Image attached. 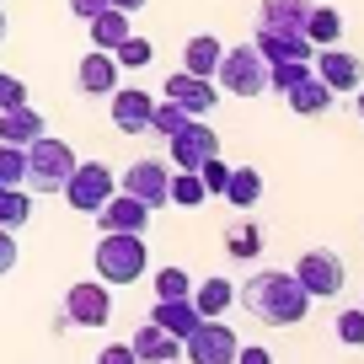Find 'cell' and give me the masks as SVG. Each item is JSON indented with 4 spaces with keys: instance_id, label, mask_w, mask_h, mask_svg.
<instances>
[{
    "instance_id": "obj_1",
    "label": "cell",
    "mask_w": 364,
    "mask_h": 364,
    "mask_svg": "<svg viewBox=\"0 0 364 364\" xmlns=\"http://www.w3.org/2000/svg\"><path fill=\"white\" fill-rule=\"evenodd\" d=\"M236 300L252 311L257 321H268V327H295V321H306L311 311V295L300 289L295 273H252L247 284L236 289Z\"/></svg>"
},
{
    "instance_id": "obj_2",
    "label": "cell",
    "mask_w": 364,
    "mask_h": 364,
    "mask_svg": "<svg viewBox=\"0 0 364 364\" xmlns=\"http://www.w3.org/2000/svg\"><path fill=\"white\" fill-rule=\"evenodd\" d=\"M145 236H129V230H102V241H97V279L102 284H134V279H145Z\"/></svg>"
},
{
    "instance_id": "obj_3",
    "label": "cell",
    "mask_w": 364,
    "mask_h": 364,
    "mask_svg": "<svg viewBox=\"0 0 364 364\" xmlns=\"http://www.w3.org/2000/svg\"><path fill=\"white\" fill-rule=\"evenodd\" d=\"M215 80H220V91H230V97H262V91H268V59H262L252 43L225 48L220 65H215Z\"/></svg>"
},
{
    "instance_id": "obj_4",
    "label": "cell",
    "mask_w": 364,
    "mask_h": 364,
    "mask_svg": "<svg viewBox=\"0 0 364 364\" xmlns=\"http://www.w3.org/2000/svg\"><path fill=\"white\" fill-rule=\"evenodd\" d=\"M70 171H75V150H70L65 139L38 134L33 145H27V182H33L38 193H59Z\"/></svg>"
},
{
    "instance_id": "obj_5",
    "label": "cell",
    "mask_w": 364,
    "mask_h": 364,
    "mask_svg": "<svg viewBox=\"0 0 364 364\" xmlns=\"http://www.w3.org/2000/svg\"><path fill=\"white\" fill-rule=\"evenodd\" d=\"M59 193H65V204L75 209V215H97V209L118 193V177L102 166V161H75V171L65 177Z\"/></svg>"
},
{
    "instance_id": "obj_6",
    "label": "cell",
    "mask_w": 364,
    "mask_h": 364,
    "mask_svg": "<svg viewBox=\"0 0 364 364\" xmlns=\"http://www.w3.org/2000/svg\"><path fill=\"white\" fill-rule=\"evenodd\" d=\"M236 348H241V338L220 316H204L188 338H182V353L193 364H236Z\"/></svg>"
},
{
    "instance_id": "obj_7",
    "label": "cell",
    "mask_w": 364,
    "mask_h": 364,
    "mask_svg": "<svg viewBox=\"0 0 364 364\" xmlns=\"http://www.w3.org/2000/svg\"><path fill=\"white\" fill-rule=\"evenodd\" d=\"M166 156L177 171H198L209 156H220V134L204 124V118H188L177 134H166Z\"/></svg>"
},
{
    "instance_id": "obj_8",
    "label": "cell",
    "mask_w": 364,
    "mask_h": 364,
    "mask_svg": "<svg viewBox=\"0 0 364 364\" xmlns=\"http://www.w3.org/2000/svg\"><path fill=\"white\" fill-rule=\"evenodd\" d=\"M295 279H300V289H306L311 300H332L343 289V257L332 247H311L306 257L295 262Z\"/></svg>"
},
{
    "instance_id": "obj_9",
    "label": "cell",
    "mask_w": 364,
    "mask_h": 364,
    "mask_svg": "<svg viewBox=\"0 0 364 364\" xmlns=\"http://www.w3.org/2000/svg\"><path fill=\"white\" fill-rule=\"evenodd\" d=\"M107 316H113V295H107L102 279L65 289V316H59V327H107Z\"/></svg>"
},
{
    "instance_id": "obj_10",
    "label": "cell",
    "mask_w": 364,
    "mask_h": 364,
    "mask_svg": "<svg viewBox=\"0 0 364 364\" xmlns=\"http://www.w3.org/2000/svg\"><path fill=\"white\" fill-rule=\"evenodd\" d=\"M166 182H171L166 161L145 156V161H134V166L124 171V193H129V198H139V204H145L150 215H156V209L166 204Z\"/></svg>"
},
{
    "instance_id": "obj_11",
    "label": "cell",
    "mask_w": 364,
    "mask_h": 364,
    "mask_svg": "<svg viewBox=\"0 0 364 364\" xmlns=\"http://www.w3.org/2000/svg\"><path fill=\"white\" fill-rule=\"evenodd\" d=\"M257 48L268 65H311V38L295 33V27H262L257 22Z\"/></svg>"
},
{
    "instance_id": "obj_12",
    "label": "cell",
    "mask_w": 364,
    "mask_h": 364,
    "mask_svg": "<svg viewBox=\"0 0 364 364\" xmlns=\"http://www.w3.org/2000/svg\"><path fill=\"white\" fill-rule=\"evenodd\" d=\"M166 102H177L182 113H215L220 102V86L209 75H188V70H177V75H166Z\"/></svg>"
},
{
    "instance_id": "obj_13",
    "label": "cell",
    "mask_w": 364,
    "mask_h": 364,
    "mask_svg": "<svg viewBox=\"0 0 364 364\" xmlns=\"http://www.w3.org/2000/svg\"><path fill=\"white\" fill-rule=\"evenodd\" d=\"M316 75L327 80V91L338 97V91H359L364 86V65H359V54H348V48H321L316 54Z\"/></svg>"
},
{
    "instance_id": "obj_14",
    "label": "cell",
    "mask_w": 364,
    "mask_h": 364,
    "mask_svg": "<svg viewBox=\"0 0 364 364\" xmlns=\"http://www.w3.org/2000/svg\"><path fill=\"white\" fill-rule=\"evenodd\" d=\"M129 348H134L139 364H177L182 359V338H171V332L156 327V321H145V327L129 338Z\"/></svg>"
},
{
    "instance_id": "obj_15",
    "label": "cell",
    "mask_w": 364,
    "mask_h": 364,
    "mask_svg": "<svg viewBox=\"0 0 364 364\" xmlns=\"http://www.w3.org/2000/svg\"><path fill=\"white\" fill-rule=\"evenodd\" d=\"M97 225H102V230H129V236H145L150 209L139 204V198H129V193H113L102 209H97Z\"/></svg>"
},
{
    "instance_id": "obj_16",
    "label": "cell",
    "mask_w": 364,
    "mask_h": 364,
    "mask_svg": "<svg viewBox=\"0 0 364 364\" xmlns=\"http://www.w3.org/2000/svg\"><path fill=\"white\" fill-rule=\"evenodd\" d=\"M75 86L91 91V97H113L118 91V59L107 54V48H91V54L80 59V70H75Z\"/></svg>"
},
{
    "instance_id": "obj_17",
    "label": "cell",
    "mask_w": 364,
    "mask_h": 364,
    "mask_svg": "<svg viewBox=\"0 0 364 364\" xmlns=\"http://www.w3.org/2000/svg\"><path fill=\"white\" fill-rule=\"evenodd\" d=\"M150 107H156L150 91H134V86L113 91V124H118V134H145V129H150Z\"/></svg>"
},
{
    "instance_id": "obj_18",
    "label": "cell",
    "mask_w": 364,
    "mask_h": 364,
    "mask_svg": "<svg viewBox=\"0 0 364 364\" xmlns=\"http://www.w3.org/2000/svg\"><path fill=\"white\" fill-rule=\"evenodd\" d=\"M284 97H289V113H300V118H321V113L332 107V91H327V80H321L316 70H311V75H300Z\"/></svg>"
},
{
    "instance_id": "obj_19",
    "label": "cell",
    "mask_w": 364,
    "mask_h": 364,
    "mask_svg": "<svg viewBox=\"0 0 364 364\" xmlns=\"http://www.w3.org/2000/svg\"><path fill=\"white\" fill-rule=\"evenodd\" d=\"M220 54H225V43H220L215 33H198V38L182 43V70H188V75H209V80H215Z\"/></svg>"
},
{
    "instance_id": "obj_20",
    "label": "cell",
    "mask_w": 364,
    "mask_h": 364,
    "mask_svg": "<svg viewBox=\"0 0 364 364\" xmlns=\"http://www.w3.org/2000/svg\"><path fill=\"white\" fill-rule=\"evenodd\" d=\"M43 134V113H33V107H6V113H0V139H6V145H33V139Z\"/></svg>"
},
{
    "instance_id": "obj_21",
    "label": "cell",
    "mask_w": 364,
    "mask_h": 364,
    "mask_svg": "<svg viewBox=\"0 0 364 364\" xmlns=\"http://www.w3.org/2000/svg\"><path fill=\"white\" fill-rule=\"evenodd\" d=\"M150 321H156V327H166L171 338H188V332L198 327V311H193V300H156V311H150Z\"/></svg>"
},
{
    "instance_id": "obj_22",
    "label": "cell",
    "mask_w": 364,
    "mask_h": 364,
    "mask_svg": "<svg viewBox=\"0 0 364 364\" xmlns=\"http://www.w3.org/2000/svg\"><path fill=\"white\" fill-rule=\"evenodd\" d=\"M129 33H134V27H129V11H118V6H102V11L91 16V43L107 48V54H113Z\"/></svg>"
},
{
    "instance_id": "obj_23",
    "label": "cell",
    "mask_w": 364,
    "mask_h": 364,
    "mask_svg": "<svg viewBox=\"0 0 364 364\" xmlns=\"http://www.w3.org/2000/svg\"><path fill=\"white\" fill-rule=\"evenodd\" d=\"M188 300H193L198 316H225L230 300H236V284H230V279H204V284H198Z\"/></svg>"
},
{
    "instance_id": "obj_24",
    "label": "cell",
    "mask_w": 364,
    "mask_h": 364,
    "mask_svg": "<svg viewBox=\"0 0 364 364\" xmlns=\"http://www.w3.org/2000/svg\"><path fill=\"white\" fill-rule=\"evenodd\" d=\"M220 198H230L236 209H252L262 198V171L257 166H230V177H225V193Z\"/></svg>"
},
{
    "instance_id": "obj_25",
    "label": "cell",
    "mask_w": 364,
    "mask_h": 364,
    "mask_svg": "<svg viewBox=\"0 0 364 364\" xmlns=\"http://www.w3.org/2000/svg\"><path fill=\"white\" fill-rule=\"evenodd\" d=\"M306 16H311V0H262V27H295L306 33Z\"/></svg>"
},
{
    "instance_id": "obj_26",
    "label": "cell",
    "mask_w": 364,
    "mask_h": 364,
    "mask_svg": "<svg viewBox=\"0 0 364 364\" xmlns=\"http://www.w3.org/2000/svg\"><path fill=\"white\" fill-rule=\"evenodd\" d=\"M306 38L311 43H321V48H332L343 38V16L332 11V6H311V16H306Z\"/></svg>"
},
{
    "instance_id": "obj_27",
    "label": "cell",
    "mask_w": 364,
    "mask_h": 364,
    "mask_svg": "<svg viewBox=\"0 0 364 364\" xmlns=\"http://www.w3.org/2000/svg\"><path fill=\"white\" fill-rule=\"evenodd\" d=\"M204 182H198V171H177V177L166 182V204H182V209H198L204 204Z\"/></svg>"
},
{
    "instance_id": "obj_28",
    "label": "cell",
    "mask_w": 364,
    "mask_h": 364,
    "mask_svg": "<svg viewBox=\"0 0 364 364\" xmlns=\"http://www.w3.org/2000/svg\"><path fill=\"white\" fill-rule=\"evenodd\" d=\"M27 215H33V198L22 188H0V225L16 230V225H27Z\"/></svg>"
},
{
    "instance_id": "obj_29",
    "label": "cell",
    "mask_w": 364,
    "mask_h": 364,
    "mask_svg": "<svg viewBox=\"0 0 364 364\" xmlns=\"http://www.w3.org/2000/svg\"><path fill=\"white\" fill-rule=\"evenodd\" d=\"M22 182H27V150L0 139V188H22Z\"/></svg>"
},
{
    "instance_id": "obj_30",
    "label": "cell",
    "mask_w": 364,
    "mask_h": 364,
    "mask_svg": "<svg viewBox=\"0 0 364 364\" xmlns=\"http://www.w3.org/2000/svg\"><path fill=\"white\" fill-rule=\"evenodd\" d=\"M188 118H193V113H182L177 102H166V97H161V102L150 107V134H161V139H166V134H177V129L188 124Z\"/></svg>"
},
{
    "instance_id": "obj_31",
    "label": "cell",
    "mask_w": 364,
    "mask_h": 364,
    "mask_svg": "<svg viewBox=\"0 0 364 364\" xmlns=\"http://www.w3.org/2000/svg\"><path fill=\"white\" fill-rule=\"evenodd\" d=\"M113 59H118V70H139V65H150V59H156V48H150V38H134V33H129L124 43L113 48Z\"/></svg>"
},
{
    "instance_id": "obj_32",
    "label": "cell",
    "mask_w": 364,
    "mask_h": 364,
    "mask_svg": "<svg viewBox=\"0 0 364 364\" xmlns=\"http://www.w3.org/2000/svg\"><path fill=\"white\" fill-rule=\"evenodd\" d=\"M188 295H193V279L182 268H161L156 273V300H188Z\"/></svg>"
},
{
    "instance_id": "obj_33",
    "label": "cell",
    "mask_w": 364,
    "mask_h": 364,
    "mask_svg": "<svg viewBox=\"0 0 364 364\" xmlns=\"http://www.w3.org/2000/svg\"><path fill=\"white\" fill-rule=\"evenodd\" d=\"M225 252H230V257H257V252H262V230H257V225L225 230Z\"/></svg>"
},
{
    "instance_id": "obj_34",
    "label": "cell",
    "mask_w": 364,
    "mask_h": 364,
    "mask_svg": "<svg viewBox=\"0 0 364 364\" xmlns=\"http://www.w3.org/2000/svg\"><path fill=\"white\" fill-rule=\"evenodd\" d=\"M338 343L364 348V311H343V316H338Z\"/></svg>"
},
{
    "instance_id": "obj_35",
    "label": "cell",
    "mask_w": 364,
    "mask_h": 364,
    "mask_svg": "<svg viewBox=\"0 0 364 364\" xmlns=\"http://www.w3.org/2000/svg\"><path fill=\"white\" fill-rule=\"evenodd\" d=\"M225 177H230V166L220 156H209L204 166H198V182H204V193H225Z\"/></svg>"
},
{
    "instance_id": "obj_36",
    "label": "cell",
    "mask_w": 364,
    "mask_h": 364,
    "mask_svg": "<svg viewBox=\"0 0 364 364\" xmlns=\"http://www.w3.org/2000/svg\"><path fill=\"white\" fill-rule=\"evenodd\" d=\"M22 102H27V80H16V75L0 70V113H6V107H22Z\"/></svg>"
},
{
    "instance_id": "obj_37",
    "label": "cell",
    "mask_w": 364,
    "mask_h": 364,
    "mask_svg": "<svg viewBox=\"0 0 364 364\" xmlns=\"http://www.w3.org/2000/svg\"><path fill=\"white\" fill-rule=\"evenodd\" d=\"M97 364H139V359H134V348H129V343H113V348L97 353Z\"/></svg>"
},
{
    "instance_id": "obj_38",
    "label": "cell",
    "mask_w": 364,
    "mask_h": 364,
    "mask_svg": "<svg viewBox=\"0 0 364 364\" xmlns=\"http://www.w3.org/2000/svg\"><path fill=\"white\" fill-rule=\"evenodd\" d=\"M11 268H16V236L0 225V273H11Z\"/></svg>"
},
{
    "instance_id": "obj_39",
    "label": "cell",
    "mask_w": 364,
    "mask_h": 364,
    "mask_svg": "<svg viewBox=\"0 0 364 364\" xmlns=\"http://www.w3.org/2000/svg\"><path fill=\"white\" fill-rule=\"evenodd\" d=\"M102 6H107V0H70V11H75L80 22H91V16L102 11Z\"/></svg>"
},
{
    "instance_id": "obj_40",
    "label": "cell",
    "mask_w": 364,
    "mask_h": 364,
    "mask_svg": "<svg viewBox=\"0 0 364 364\" xmlns=\"http://www.w3.org/2000/svg\"><path fill=\"white\" fill-rule=\"evenodd\" d=\"M236 364H273L268 348H236Z\"/></svg>"
},
{
    "instance_id": "obj_41",
    "label": "cell",
    "mask_w": 364,
    "mask_h": 364,
    "mask_svg": "<svg viewBox=\"0 0 364 364\" xmlns=\"http://www.w3.org/2000/svg\"><path fill=\"white\" fill-rule=\"evenodd\" d=\"M107 6H118V11H129V16H134L139 6H145V0H107Z\"/></svg>"
},
{
    "instance_id": "obj_42",
    "label": "cell",
    "mask_w": 364,
    "mask_h": 364,
    "mask_svg": "<svg viewBox=\"0 0 364 364\" xmlns=\"http://www.w3.org/2000/svg\"><path fill=\"white\" fill-rule=\"evenodd\" d=\"M353 97H359V118H364V86H359V91H353Z\"/></svg>"
},
{
    "instance_id": "obj_43",
    "label": "cell",
    "mask_w": 364,
    "mask_h": 364,
    "mask_svg": "<svg viewBox=\"0 0 364 364\" xmlns=\"http://www.w3.org/2000/svg\"><path fill=\"white\" fill-rule=\"evenodd\" d=\"M0 38H6V11H0Z\"/></svg>"
}]
</instances>
